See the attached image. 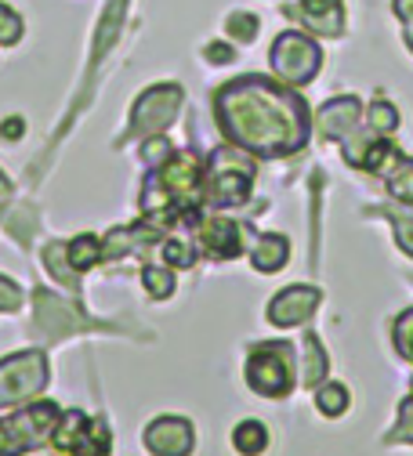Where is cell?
<instances>
[{
    "label": "cell",
    "instance_id": "33",
    "mask_svg": "<svg viewBox=\"0 0 413 456\" xmlns=\"http://www.w3.org/2000/svg\"><path fill=\"white\" fill-rule=\"evenodd\" d=\"M395 232H399V247L413 257V221H395Z\"/></svg>",
    "mask_w": 413,
    "mask_h": 456
},
{
    "label": "cell",
    "instance_id": "29",
    "mask_svg": "<svg viewBox=\"0 0 413 456\" xmlns=\"http://www.w3.org/2000/svg\"><path fill=\"white\" fill-rule=\"evenodd\" d=\"M395 345H399L402 355L413 359V312H406V315L399 319V326H395Z\"/></svg>",
    "mask_w": 413,
    "mask_h": 456
},
{
    "label": "cell",
    "instance_id": "11",
    "mask_svg": "<svg viewBox=\"0 0 413 456\" xmlns=\"http://www.w3.org/2000/svg\"><path fill=\"white\" fill-rule=\"evenodd\" d=\"M286 12L298 22H305L312 33H323V37H341L344 33L341 0H290Z\"/></svg>",
    "mask_w": 413,
    "mask_h": 456
},
{
    "label": "cell",
    "instance_id": "4",
    "mask_svg": "<svg viewBox=\"0 0 413 456\" xmlns=\"http://www.w3.org/2000/svg\"><path fill=\"white\" fill-rule=\"evenodd\" d=\"M207 178H211L207 196H211L214 207H240L251 196L254 170H251L247 159L235 156V149H218L211 156V175Z\"/></svg>",
    "mask_w": 413,
    "mask_h": 456
},
{
    "label": "cell",
    "instance_id": "35",
    "mask_svg": "<svg viewBox=\"0 0 413 456\" xmlns=\"http://www.w3.org/2000/svg\"><path fill=\"white\" fill-rule=\"evenodd\" d=\"M395 15L402 22H413V0H395Z\"/></svg>",
    "mask_w": 413,
    "mask_h": 456
},
{
    "label": "cell",
    "instance_id": "15",
    "mask_svg": "<svg viewBox=\"0 0 413 456\" xmlns=\"http://www.w3.org/2000/svg\"><path fill=\"white\" fill-rule=\"evenodd\" d=\"M286 254H290V243L283 236H261L254 247V268L258 272H279L286 265Z\"/></svg>",
    "mask_w": 413,
    "mask_h": 456
},
{
    "label": "cell",
    "instance_id": "25",
    "mask_svg": "<svg viewBox=\"0 0 413 456\" xmlns=\"http://www.w3.org/2000/svg\"><path fill=\"white\" fill-rule=\"evenodd\" d=\"M142 149H145L142 156H145V163H149V167H163V163L174 156V145H170L167 138H160V134H149Z\"/></svg>",
    "mask_w": 413,
    "mask_h": 456
},
{
    "label": "cell",
    "instance_id": "30",
    "mask_svg": "<svg viewBox=\"0 0 413 456\" xmlns=\"http://www.w3.org/2000/svg\"><path fill=\"white\" fill-rule=\"evenodd\" d=\"M392 438H399V442H413V395L402 403V410H399V428L392 431Z\"/></svg>",
    "mask_w": 413,
    "mask_h": 456
},
{
    "label": "cell",
    "instance_id": "20",
    "mask_svg": "<svg viewBox=\"0 0 413 456\" xmlns=\"http://www.w3.org/2000/svg\"><path fill=\"white\" fill-rule=\"evenodd\" d=\"M388 192L402 203H413V159H399L388 175Z\"/></svg>",
    "mask_w": 413,
    "mask_h": 456
},
{
    "label": "cell",
    "instance_id": "14",
    "mask_svg": "<svg viewBox=\"0 0 413 456\" xmlns=\"http://www.w3.org/2000/svg\"><path fill=\"white\" fill-rule=\"evenodd\" d=\"M87 428H91V420H87V417H84L80 410H70V413H62V417H58V424H54V435H51V442H54L58 449H77V445L84 442Z\"/></svg>",
    "mask_w": 413,
    "mask_h": 456
},
{
    "label": "cell",
    "instance_id": "28",
    "mask_svg": "<svg viewBox=\"0 0 413 456\" xmlns=\"http://www.w3.org/2000/svg\"><path fill=\"white\" fill-rule=\"evenodd\" d=\"M163 257H167V265H178V268H189V265H193V250H189V243H182V240L163 243Z\"/></svg>",
    "mask_w": 413,
    "mask_h": 456
},
{
    "label": "cell",
    "instance_id": "2",
    "mask_svg": "<svg viewBox=\"0 0 413 456\" xmlns=\"http://www.w3.org/2000/svg\"><path fill=\"white\" fill-rule=\"evenodd\" d=\"M58 406L51 403H37V406H26L19 410L15 417H4L0 420V456H22L29 449H37L58 424Z\"/></svg>",
    "mask_w": 413,
    "mask_h": 456
},
{
    "label": "cell",
    "instance_id": "6",
    "mask_svg": "<svg viewBox=\"0 0 413 456\" xmlns=\"http://www.w3.org/2000/svg\"><path fill=\"white\" fill-rule=\"evenodd\" d=\"M47 384V362L40 352H22L0 362V406H15L33 398Z\"/></svg>",
    "mask_w": 413,
    "mask_h": 456
},
{
    "label": "cell",
    "instance_id": "5",
    "mask_svg": "<svg viewBox=\"0 0 413 456\" xmlns=\"http://www.w3.org/2000/svg\"><path fill=\"white\" fill-rule=\"evenodd\" d=\"M247 384L265 398H283L293 387V348L261 345L247 362Z\"/></svg>",
    "mask_w": 413,
    "mask_h": 456
},
{
    "label": "cell",
    "instance_id": "36",
    "mask_svg": "<svg viewBox=\"0 0 413 456\" xmlns=\"http://www.w3.org/2000/svg\"><path fill=\"white\" fill-rule=\"evenodd\" d=\"M8 189H12V185H8V178H4V175H0V196H4Z\"/></svg>",
    "mask_w": 413,
    "mask_h": 456
},
{
    "label": "cell",
    "instance_id": "8",
    "mask_svg": "<svg viewBox=\"0 0 413 456\" xmlns=\"http://www.w3.org/2000/svg\"><path fill=\"white\" fill-rule=\"evenodd\" d=\"M33 315H37V326H40L44 337H70V333L87 326L77 308H70L51 290H33Z\"/></svg>",
    "mask_w": 413,
    "mask_h": 456
},
{
    "label": "cell",
    "instance_id": "10",
    "mask_svg": "<svg viewBox=\"0 0 413 456\" xmlns=\"http://www.w3.org/2000/svg\"><path fill=\"white\" fill-rule=\"evenodd\" d=\"M145 445L156 456H189L193 452V428L182 417H160L145 428Z\"/></svg>",
    "mask_w": 413,
    "mask_h": 456
},
{
    "label": "cell",
    "instance_id": "1",
    "mask_svg": "<svg viewBox=\"0 0 413 456\" xmlns=\"http://www.w3.org/2000/svg\"><path fill=\"white\" fill-rule=\"evenodd\" d=\"M214 112L228 142L265 159L298 152L309 138L305 102L286 87L268 84L265 77H244L225 84L214 98Z\"/></svg>",
    "mask_w": 413,
    "mask_h": 456
},
{
    "label": "cell",
    "instance_id": "32",
    "mask_svg": "<svg viewBox=\"0 0 413 456\" xmlns=\"http://www.w3.org/2000/svg\"><path fill=\"white\" fill-rule=\"evenodd\" d=\"M203 54H207V59H211L214 66H225V62H232V59H235V51H232L228 44H207V51H203Z\"/></svg>",
    "mask_w": 413,
    "mask_h": 456
},
{
    "label": "cell",
    "instance_id": "17",
    "mask_svg": "<svg viewBox=\"0 0 413 456\" xmlns=\"http://www.w3.org/2000/svg\"><path fill=\"white\" fill-rule=\"evenodd\" d=\"M301 380L305 384H319L326 377V355L319 348V340L316 337H305V345H301Z\"/></svg>",
    "mask_w": 413,
    "mask_h": 456
},
{
    "label": "cell",
    "instance_id": "3",
    "mask_svg": "<svg viewBox=\"0 0 413 456\" xmlns=\"http://www.w3.org/2000/svg\"><path fill=\"white\" fill-rule=\"evenodd\" d=\"M268 62L276 69V77H283L286 84L293 87H305L309 80H316L319 66H323V51L312 37L305 33H283L276 44H272V54Z\"/></svg>",
    "mask_w": 413,
    "mask_h": 456
},
{
    "label": "cell",
    "instance_id": "9",
    "mask_svg": "<svg viewBox=\"0 0 413 456\" xmlns=\"http://www.w3.org/2000/svg\"><path fill=\"white\" fill-rule=\"evenodd\" d=\"M316 308H319V290L316 287H286L268 305V322L272 326H301Z\"/></svg>",
    "mask_w": 413,
    "mask_h": 456
},
{
    "label": "cell",
    "instance_id": "7",
    "mask_svg": "<svg viewBox=\"0 0 413 456\" xmlns=\"http://www.w3.org/2000/svg\"><path fill=\"white\" fill-rule=\"evenodd\" d=\"M182 109V87L174 84H160L153 91H145L138 102H135V117H131V134H160L167 124H174Z\"/></svg>",
    "mask_w": 413,
    "mask_h": 456
},
{
    "label": "cell",
    "instance_id": "13",
    "mask_svg": "<svg viewBox=\"0 0 413 456\" xmlns=\"http://www.w3.org/2000/svg\"><path fill=\"white\" fill-rule=\"evenodd\" d=\"M356 120H359V102L351 94H341L319 109V134L323 138H348V134H356Z\"/></svg>",
    "mask_w": 413,
    "mask_h": 456
},
{
    "label": "cell",
    "instance_id": "16",
    "mask_svg": "<svg viewBox=\"0 0 413 456\" xmlns=\"http://www.w3.org/2000/svg\"><path fill=\"white\" fill-rule=\"evenodd\" d=\"M232 445L240 449L244 456H258V452H265V445H268V431H265V424H258V420H244L240 428L232 431Z\"/></svg>",
    "mask_w": 413,
    "mask_h": 456
},
{
    "label": "cell",
    "instance_id": "22",
    "mask_svg": "<svg viewBox=\"0 0 413 456\" xmlns=\"http://www.w3.org/2000/svg\"><path fill=\"white\" fill-rule=\"evenodd\" d=\"M142 282H145V290H149L156 301H163V297L174 294V275H170V268H145V272H142Z\"/></svg>",
    "mask_w": 413,
    "mask_h": 456
},
{
    "label": "cell",
    "instance_id": "31",
    "mask_svg": "<svg viewBox=\"0 0 413 456\" xmlns=\"http://www.w3.org/2000/svg\"><path fill=\"white\" fill-rule=\"evenodd\" d=\"M22 305V294H19V287L12 279H4L0 275V312H15Z\"/></svg>",
    "mask_w": 413,
    "mask_h": 456
},
{
    "label": "cell",
    "instance_id": "19",
    "mask_svg": "<svg viewBox=\"0 0 413 456\" xmlns=\"http://www.w3.org/2000/svg\"><path fill=\"white\" fill-rule=\"evenodd\" d=\"M44 261H47V268H51V275H54V279H62L66 287H77V268L70 265V254H66V247H62V243H47Z\"/></svg>",
    "mask_w": 413,
    "mask_h": 456
},
{
    "label": "cell",
    "instance_id": "21",
    "mask_svg": "<svg viewBox=\"0 0 413 456\" xmlns=\"http://www.w3.org/2000/svg\"><path fill=\"white\" fill-rule=\"evenodd\" d=\"M316 406H319V413H326V417H341V413L348 410V391H344L341 384H323V387L316 391Z\"/></svg>",
    "mask_w": 413,
    "mask_h": 456
},
{
    "label": "cell",
    "instance_id": "27",
    "mask_svg": "<svg viewBox=\"0 0 413 456\" xmlns=\"http://www.w3.org/2000/svg\"><path fill=\"white\" fill-rule=\"evenodd\" d=\"M19 37H22V19L0 4V44H15Z\"/></svg>",
    "mask_w": 413,
    "mask_h": 456
},
{
    "label": "cell",
    "instance_id": "26",
    "mask_svg": "<svg viewBox=\"0 0 413 456\" xmlns=\"http://www.w3.org/2000/svg\"><path fill=\"white\" fill-rule=\"evenodd\" d=\"M228 33H232V37H240L244 44H251V40L258 37V19L247 15V12H235V15L228 19Z\"/></svg>",
    "mask_w": 413,
    "mask_h": 456
},
{
    "label": "cell",
    "instance_id": "24",
    "mask_svg": "<svg viewBox=\"0 0 413 456\" xmlns=\"http://www.w3.org/2000/svg\"><path fill=\"white\" fill-rule=\"evenodd\" d=\"M105 449H109V438H105V428H102L98 420H91V428H87V435H84V442L77 445V456H105Z\"/></svg>",
    "mask_w": 413,
    "mask_h": 456
},
{
    "label": "cell",
    "instance_id": "37",
    "mask_svg": "<svg viewBox=\"0 0 413 456\" xmlns=\"http://www.w3.org/2000/svg\"><path fill=\"white\" fill-rule=\"evenodd\" d=\"M406 44H409V47H413V29H409V33H406Z\"/></svg>",
    "mask_w": 413,
    "mask_h": 456
},
{
    "label": "cell",
    "instance_id": "12",
    "mask_svg": "<svg viewBox=\"0 0 413 456\" xmlns=\"http://www.w3.org/2000/svg\"><path fill=\"white\" fill-rule=\"evenodd\" d=\"M200 247L207 257H218V261H228L244 250V240H240V228H235V221L228 217H211L203 224L200 232Z\"/></svg>",
    "mask_w": 413,
    "mask_h": 456
},
{
    "label": "cell",
    "instance_id": "23",
    "mask_svg": "<svg viewBox=\"0 0 413 456\" xmlns=\"http://www.w3.org/2000/svg\"><path fill=\"white\" fill-rule=\"evenodd\" d=\"M370 127L374 131H381V134H392L395 127H399V112H395V105L392 102H374L370 105Z\"/></svg>",
    "mask_w": 413,
    "mask_h": 456
},
{
    "label": "cell",
    "instance_id": "18",
    "mask_svg": "<svg viewBox=\"0 0 413 456\" xmlns=\"http://www.w3.org/2000/svg\"><path fill=\"white\" fill-rule=\"evenodd\" d=\"M66 254H70V265H73L77 272H84V268L98 265V257H102V243H98L95 236H77V240L66 247Z\"/></svg>",
    "mask_w": 413,
    "mask_h": 456
},
{
    "label": "cell",
    "instance_id": "34",
    "mask_svg": "<svg viewBox=\"0 0 413 456\" xmlns=\"http://www.w3.org/2000/svg\"><path fill=\"white\" fill-rule=\"evenodd\" d=\"M22 131H26L22 117H12L8 124H0V138H8V142H19V138H22Z\"/></svg>",
    "mask_w": 413,
    "mask_h": 456
}]
</instances>
